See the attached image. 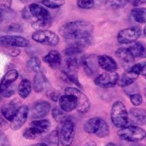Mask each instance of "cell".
<instances>
[{
	"label": "cell",
	"instance_id": "cell-1",
	"mask_svg": "<svg viewBox=\"0 0 146 146\" xmlns=\"http://www.w3.org/2000/svg\"><path fill=\"white\" fill-rule=\"evenodd\" d=\"M92 25L86 21H73L64 24L60 33L68 44H76L86 48L92 42Z\"/></svg>",
	"mask_w": 146,
	"mask_h": 146
},
{
	"label": "cell",
	"instance_id": "cell-2",
	"mask_svg": "<svg viewBox=\"0 0 146 146\" xmlns=\"http://www.w3.org/2000/svg\"><path fill=\"white\" fill-rule=\"evenodd\" d=\"M110 119L113 125L117 128H122L127 126L129 121V112L126 106L121 101H116L113 104L110 113Z\"/></svg>",
	"mask_w": 146,
	"mask_h": 146
},
{
	"label": "cell",
	"instance_id": "cell-3",
	"mask_svg": "<svg viewBox=\"0 0 146 146\" xmlns=\"http://www.w3.org/2000/svg\"><path fill=\"white\" fill-rule=\"evenodd\" d=\"M117 134L121 140L131 143H138L146 138L145 130L135 125L126 126L121 128Z\"/></svg>",
	"mask_w": 146,
	"mask_h": 146
},
{
	"label": "cell",
	"instance_id": "cell-4",
	"mask_svg": "<svg viewBox=\"0 0 146 146\" xmlns=\"http://www.w3.org/2000/svg\"><path fill=\"white\" fill-rule=\"evenodd\" d=\"M75 135V125L71 119H68L62 123L59 131V139L62 146H71Z\"/></svg>",
	"mask_w": 146,
	"mask_h": 146
},
{
	"label": "cell",
	"instance_id": "cell-5",
	"mask_svg": "<svg viewBox=\"0 0 146 146\" xmlns=\"http://www.w3.org/2000/svg\"><path fill=\"white\" fill-rule=\"evenodd\" d=\"M64 94H69V95H73L75 97V98L77 99V103H78V106L76 109L78 112L81 114H85L90 110V107H91L90 100L87 98V96L85 93H83L80 89L76 87H73V86H68L65 88Z\"/></svg>",
	"mask_w": 146,
	"mask_h": 146
},
{
	"label": "cell",
	"instance_id": "cell-6",
	"mask_svg": "<svg viewBox=\"0 0 146 146\" xmlns=\"http://www.w3.org/2000/svg\"><path fill=\"white\" fill-rule=\"evenodd\" d=\"M32 38L37 43L50 46H56L59 44L60 41L59 36L48 29L35 31L32 35Z\"/></svg>",
	"mask_w": 146,
	"mask_h": 146
},
{
	"label": "cell",
	"instance_id": "cell-7",
	"mask_svg": "<svg viewBox=\"0 0 146 146\" xmlns=\"http://www.w3.org/2000/svg\"><path fill=\"white\" fill-rule=\"evenodd\" d=\"M119 79V74L115 72H104L94 79V83L102 88H111L117 85Z\"/></svg>",
	"mask_w": 146,
	"mask_h": 146
},
{
	"label": "cell",
	"instance_id": "cell-8",
	"mask_svg": "<svg viewBox=\"0 0 146 146\" xmlns=\"http://www.w3.org/2000/svg\"><path fill=\"white\" fill-rule=\"evenodd\" d=\"M140 69H141V63L133 64L131 68L126 69V71L121 76L120 86L122 88H127L133 85V83L137 80V79L140 75Z\"/></svg>",
	"mask_w": 146,
	"mask_h": 146
},
{
	"label": "cell",
	"instance_id": "cell-9",
	"mask_svg": "<svg viewBox=\"0 0 146 146\" xmlns=\"http://www.w3.org/2000/svg\"><path fill=\"white\" fill-rule=\"evenodd\" d=\"M141 35V29L138 27H127L121 30L117 34V40L120 44H131L137 41Z\"/></svg>",
	"mask_w": 146,
	"mask_h": 146
},
{
	"label": "cell",
	"instance_id": "cell-10",
	"mask_svg": "<svg viewBox=\"0 0 146 146\" xmlns=\"http://www.w3.org/2000/svg\"><path fill=\"white\" fill-rule=\"evenodd\" d=\"M0 44L5 47H15V48H26L28 47L29 41L21 36L15 35H3L0 38Z\"/></svg>",
	"mask_w": 146,
	"mask_h": 146
},
{
	"label": "cell",
	"instance_id": "cell-11",
	"mask_svg": "<svg viewBox=\"0 0 146 146\" xmlns=\"http://www.w3.org/2000/svg\"><path fill=\"white\" fill-rule=\"evenodd\" d=\"M51 110V105L49 102L41 100L36 102L31 110L30 117L33 120H40L45 117Z\"/></svg>",
	"mask_w": 146,
	"mask_h": 146
},
{
	"label": "cell",
	"instance_id": "cell-12",
	"mask_svg": "<svg viewBox=\"0 0 146 146\" xmlns=\"http://www.w3.org/2000/svg\"><path fill=\"white\" fill-rule=\"evenodd\" d=\"M29 115V108L27 105H21L15 115L13 121L10 122V127L14 131L19 130L26 123Z\"/></svg>",
	"mask_w": 146,
	"mask_h": 146
},
{
	"label": "cell",
	"instance_id": "cell-13",
	"mask_svg": "<svg viewBox=\"0 0 146 146\" xmlns=\"http://www.w3.org/2000/svg\"><path fill=\"white\" fill-rule=\"evenodd\" d=\"M20 102L18 99H14L8 104H5L1 109L2 116L9 121H12L20 109Z\"/></svg>",
	"mask_w": 146,
	"mask_h": 146
},
{
	"label": "cell",
	"instance_id": "cell-14",
	"mask_svg": "<svg viewBox=\"0 0 146 146\" xmlns=\"http://www.w3.org/2000/svg\"><path fill=\"white\" fill-rule=\"evenodd\" d=\"M81 65L88 76H93L99 67L98 56L94 55H88L81 59Z\"/></svg>",
	"mask_w": 146,
	"mask_h": 146
},
{
	"label": "cell",
	"instance_id": "cell-15",
	"mask_svg": "<svg viewBox=\"0 0 146 146\" xmlns=\"http://www.w3.org/2000/svg\"><path fill=\"white\" fill-rule=\"evenodd\" d=\"M115 56L118 58V60L121 62V65L126 68V69L131 68V64L133 63L135 57L131 53L128 47H121L119 48L115 51Z\"/></svg>",
	"mask_w": 146,
	"mask_h": 146
},
{
	"label": "cell",
	"instance_id": "cell-16",
	"mask_svg": "<svg viewBox=\"0 0 146 146\" xmlns=\"http://www.w3.org/2000/svg\"><path fill=\"white\" fill-rule=\"evenodd\" d=\"M43 61L48 64L50 68L57 70L62 65V55L58 50H52L43 57Z\"/></svg>",
	"mask_w": 146,
	"mask_h": 146
},
{
	"label": "cell",
	"instance_id": "cell-17",
	"mask_svg": "<svg viewBox=\"0 0 146 146\" xmlns=\"http://www.w3.org/2000/svg\"><path fill=\"white\" fill-rule=\"evenodd\" d=\"M58 103H59V107L66 113L72 112L73 110L77 109L78 106L77 99L75 98V97L69 94L62 95L60 97Z\"/></svg>",
	"mask_w": 146,
	"mask_h": 146
},
{
	"label": "cell",
	"instance_id": "cell-18",
	"mask_svg": "<svg viewBox=\"0 0 146 146\" xmlns=\"http://www.w3.org/2000/svg\"><path fill=\"white\" fill-rule=\"evenodd\" d=\"M99 67L106 72H115L118 68L115 60L109 55H100L98 56Z\"/></svg>",
	"mask_w": 146,
	"mask_h": 146
},
{
	"label": "cell",
	"instance_id": "cell-19",
	"mask_svg": "<svg viewBox=\"0 0 146 146\" xmlns=\"http://www.w3.org/2000/svg\"><path fill=\"white\" fill-rule=\"evenodd\" d=\"M129 120L135 125H146V110L133 108L129 111Z\"/></svg>",
	"mask_w": 146,
	"mask_h": 146
},
{
	"label": "cell",
	"instance_id": "cell-20",
	"mask_svg": "<svg viewBox=\"0 0 146 146\" xmlns=\"http://www.w3.org/2000/svg\"><path fill=\"white\" fill-rule=\"evenodd\" d=\"M30 127L38 133V136L48 133V131L51 127V123L49 120L40 119V120H33L30 123Z\"/></svg>",
	"mask_w": 146,
	"mask_h": 146
},
{
	"label": "cell",
	"instance_id": "cell-21",
	"mask_svg": "<svg viewBox=\"0 0 146 146\" xmlns=\"http://www.w3.org/2000/svg\"><path fill=\"white\" fill-rule=\"evenodd\" d=\"M28 8L32 15L36 19H51L48 9L39 5L38 3H31Z\"/></svg>",
	"mask_w": 146,
	"mask_h": 146
},
{
	"label": "cell",
	"instance_id": "cell-22",
	"mask_svg": "<svg viewBox=\"0 0 146 146\" xmlns=\"http://www.w3.org/2000/svg\"><path fill=\"white\" fill-rule=\"evenodd\" d=\"M18 77H19V73L17 72V70L11 69V70L8 71L2 78V80L0 83L1 91H3V90L9 88V86H11V85L18 79Z\"/></svg>",
	"mask_w": 146,
	"mask_h": 146
},
{
	"label": "cell",
	"instance_id": "cell-23",
	"mask_svg": "<svg viewBox=\"0 0 146 146\" xmlns=\"http://www.w3.org/2000/svg\"><path fill=\"white\" fill-rule=\"evenodd\" d=\"M102 120L103 119L101 117H92V118L89 119L88 121H86V123L84 124L85 132L89 134L96 135V133L99 128V126L101 124Z\"/></svg>",
	"mask_w": 146,
	"mask_h": 146
},
{
	"label": "cell",
	"instance_id": "cell-24",
	"mask_svg": "<svg viewBox=\"0 0 146 146\" xmlns=\"http://www.w3.org/2000/svg\"><path fill=\"white\" fill-rule=\"evenodd\" d=\"M17 92H18L19 96L21 98L25 99V98H28L32 92V84H31L30 80L27 79H23L18 86Z\"/></svg>",
	"mask_w": 146,
	"mask_h": 146
},
{
	"label": "cell",
	"instance_id": "cell-25",
	"mask_svg": "<svg viewBox=\"0 0 146 146\" xmlns=\"http://www.w3.org/2000/svg\"><path fill=\"white\" fill-rule=\"evenodd\" d=\"M45 82H46V78L44 74L40 71L36 73L33 78V87L34 92L37 93L41 92L44 90Z\"/></svg>",
	"mask_w": 146,
	"mask_h": 146
},
{
	"label": "cell",
	"instance_id": "cell-26",
	"mask_svg": "<svg viewBox=\"0 0 146 146\" xmlns=\"http://www.w3.org/2000/svg\"><path fill=\"white\" fill-rule=\"evenodd\" d=\"M62 78L66 83H70V84L74 85L75 86H78L79 88H81V85L79 81L77 74L73 73L72 71L62 70Z\"/></svg>",
	"mask_w": 146,
	"mask_h": 146
},
{
	"label": "cell",
	"instance_id": "cell-27",
	"mask_svg": "<svg viewBox=\"0 0 146 146\" xmlns=\"http://www.w3.org/2000/svg\"><path fill=\"white\" fill-rule=\"evenodd\" d=\"M128 48L135 58H146V48L141 43H134Z\"/></svg>",
	"mask_w": 146,
	"mask_h": 146
},
{
	"label": "cell",
	"instance_id": "cell-28",
	"mask_svg": "<svg viewBox=\"0 0 146 146\" xmlns=\"http://www.w3.org/2000/svg\"><path fill=\"white\" fill-rule=\"evenodd\" d=\"M132 18L139 23H146V8H134L131 11Z\"/></svg>",
	"mask_w": 146,
	"mask_h": 146
},
{
	"label": "cell",
	"instance_id": "cell-29",
	"mask_svg": "<svg viewBox=\"0 0 146 146\" xmlns=\"http://www.w3.org/2000/svg\"><path fill=\"white\" fill-rule=\"evenodd\" d=\"M85 49H86L85 46L76 44H68V46L64 50V55L68 57L75 56L76 55L80 54Z\"/></svg>",
	"mask_w": 146,
	"mask_h": 146
},
{
	"label": "cell",
	"instance_id": "cell-30",
	"mask_svg": "<svg viewBox=\"0 0 146 146\" xmlns=\"http://www.w3.org/2000/svg\"><path fill=\"white\" fill-rule=\"evenodd\" d=\"M51 115L53 119L58 123H63L65 121L68 119V115L65 111H63L60 107H55L51 110Z\"/></svg>",
	"mask_w": 146,
	"mask_h": 146
},
{
	"label": "cell",
	"instance_id": "cell-31",
	"mask_svg": "<svg viewBox=\"0 0 146 146\" xmlns=\"http://www.w3.org/2000/svg\"><path fill=\"white\" fill-rule=\"evenodd\" d=\"M31 25L37 31L46 30L51 25V19H35L32 21Z\"/></svg>",
	"mask_w": 146,
	"mask_h": 146
},
{
	"label": "cell",
	"instance_id": "cell-32",
	"mask_svg": "<svg viewBox=\"0 0 146 146\" xmlns=\"http://www.w3.org/2000/svg\"><path fill=\"white\" fill-rule=\"evenodd\" d=\"M40 68H41V62L39 58H38L37 56H33L27 62V68L30 72L38 73L39 72Z\"/></svg>",
	"mask_w": 146,
	"mask_h": 146
},
{
	"label": "cell",
	"instance_id": "cell-33",
	"mask_svg": "<svg viewBox=\"0 0 146 146\" xmlns=\"http://www.w3.org/2000/svg\"><path fill=\"white\" fill-rule=\"evenodd\" d=\"M48 146H58L60 143L59 139V132L58 131H52L49 133L46 138L44 139V142Z\"/></svg>",
	"mask_w": 146,
	"mask_h": 146
},
{
	"label": "cell",
	"instance_id": "cell-34",
	"mask_svg": "<svg viewBox=\"0 0 146 146\" xmlns=\"http://www.w3.org/2000/svg\"><path fill=\"white\" fill-rule=\"evenodd\" d=\"M110 135V127L107 124V122L103 119L101 121V124L99 126V128L96 133V136L100 139H104Z\"/></svg>",
	"mask_w": 146,
	"mask_h": 146
},
{
	"label": "cell",
	"instance_id": "cell-35",
	"mask_svg": "<svg viewBox=\"0 0 146 146\" xmlns=\"http://www.w3.org/2000/svg\"><path fill=\"white\" fill-rule=\"evenodd\" d=\"M42 4L50 9H57L64 5L65 0H41Z\"/></svg>",
	"mask_w": 146,
	"mask_h": 146
},
{
	"label": "cell",
	"instance_id": "cell-36",
	"mask_svg": "<svg viewBox=\"0 0 146 146\" xmlns=\"http://www.w3.org/2000/svg\"><path fill=\"white\" fill-rule=\"evenodd\" d=\"M81 64V61H80L75 56H69L66 60V67L68 70L78 68Z\"/></svg>",
	"mask_w": 146,
	"mask_h": 146
},
{
	"label": "cell",
	"instance_id": "cell-37",
	"mask_svg": "<svg viewBox=\"0 0 146 146\" xmlns=\"http://www.w3.org/2000/svg\"><path fill=\"white\" fill-rule=\"evenodd\" d=\"M129 0H106V3L112 9H120L127 4Z\"/></svg>",
	"mask_w": 146,
	"mask_h": 146
},
{
	"label": "cell",
	"instance_id": "cell-38",
	"mask_svg": "<svg viewBox=\"0 0 146 146\" xmlns=\"http://www.w3.org/2000/svg\"><path fill=\"white\" fill-rule=\"evenodd\" d=\"M77 5L83 9H89L94 7L95 0H77Z\"/></svg>",
	"mask_w": 146,
	"mask_h": 146
},
{
	"label": "cell",
	"instance_id": "cell-39",
	"mask_svg": "<svg viewBox=\"0 0 146 146\" xmlns=\"http://www.w3.org/2000/svg\"><path fill=\"white\" fill-rule=\"evenodd\" d=\"M22 135H23L24 139H28V140H33V139H37L38 137V133L31 127H29L28 128L25 129V131L23 132Z\"/></svg>",
	"mask_w": 146,
	"mask_h": 146
},
{
	"label": "cell",
	"instance_id": "cell-40",
	"mask_svg": "<svg viewBox=\"0 0 146 146\" xmlns=\"http://www.w3.org/2000/svg\"><path fill=\"white\" fill-rule=\"evenodd\" d=\"M6 32L8 33H22L23 32V28L21 27V25L16 23V22H12L10 23L7 28H6Z\"/></svg>",
	"mask_w": 146,
	"mask_h": 146
},
{
	"label": "cell",
	"instance_id": "cell-41",
	"mask_svg": "<svg viewBox=\"0 0 146 146\" xmlns=\"http://www.w3.org/2000/svg\"><path fill=\"white\" fill-rule=\"evenodd\" d=\"M129 98H130V100H131V103L133 104V105H134L136 107L141 105V104L143 103V98L139 92L133 93V94L130 95Z\"/></svg>",
	"mask_w": 146,
	"mask_h": 146
},
{
	"label": "cell",
	"instance_id": "cell-42",
	"mask_svg": "<svg viewBox=\"0 0 146 146\" xmlns=\"http://www.w3.org/2000/svg\"><path fill=\"white\" fill-rule=\"evenodd\" d=\"M15 94V88L13 86H9V88L1 91V95L3 98H10L11 96H13Z\"/></svg>",
	"mask_w": 146,
	"mask_h": 146
},
{
	"label": "cell",
	"instance_id": "cell-43",
	"mask_svg": "<svg viewBox=\"0 0 146 146\" xmlns=\"http://www.w3.org/2000/svg\"><path fill=\"white\" fill-rule=\"evenodd\" d=\"M7 48H8V51L7 52L11 56H17L21 53L20 50L16 49L15 47H7Z\"/></svg>",
	"mask_w": 146,
	"mask_h": 146
},
{
	"label": "cell",
	"instance_id": "cell-44",
	"mask_svg": "<svg viewBox=\"0 0 146 146\" xmlns=\"http://www.w3.org/2000/svg\"><path fill=\"white\" fill-rule=\"evenodd\" d=\"M12 0H0L1 9H10Z\"/></svg>",
	"mask_w": 146,
	"mask_h": 146
},
{
	"label": "cell",
	"instance_id": "cell-45",
	"mask_svg": "<svg viewBox=\"0 0 146 146\" xmlns=\"http://www.w3.org/2000/svg\"><path fill=\"white\" fill-rule=\"evenodd\" d=\"M60 94L57 92H52L49 94V98L53 101V102H58L60 99Z\"/></svg>",
	"mask_w": 146,
	"mask_h": 146
},
{
	"label": "cell",
	"instance_id": "cell-46",
	"mask_svg": "<svg viewBox=\"0 0 146 146\" xmlns=\"http://www.w3.org/2000/svg\"><path fill=\"white\" fill-rule=\"evenodd\" d=\"M21 15H22V17L24 19H30L33 16L32 14H31V12H30L29 8L28 9L27 8H24L23 10H22V12H21Z\"/></svg>",
	"mask_w": 146,
	"mask_h": 146
},
{
	"label": "cell",
	"instance_id": "cell-47",
	"mask_svg": "<svg viewBox=\"0 0 146 146\" xmlns=\"http://www.w3.org/2000/svg\"><path fill=\"white\" fill-rule=\"evenodd\" d=\"M1 146H10L7 137L3 133H2V137H1Z\"/></svg>",
	"mask_w": 146,
	"mask_h": 146
},
{
	"label": "cell",
	"instance_id": "cell-48",
	"mask_svg": "<svg viewBox=\"0 0 146 146\" xmlns=\"http://www.w3.org/2000/svg\"><path fill=\"white\" fill-rule=\"evenodd\" d=\"M144 4H146V0H133V5L134 7H139Z\"/></svg>",
	"mask_w": 146,
	"mask_h": 146
},
{
	"label": "cell",
	"instance_id": "cell-49",
	"mask_svg": "<svg viewBox=\"0 0 146 146\" xmlns=\"http://www.w3.org/2000/svg\"><path fill=\"white\" fill-rule=\"evenodd\" d=\"M140 75L146 77V62L141 63V69H140Z\"/></svg>",
	"mask_w": 146,
	"mask_h": 146
},
{
	"label": "cell",
	"instance_id": "cell-50",
	"mask_svg": "<svg viewBox=\"0 0 146 146\" xmlns=\"http://www.w3.org/2000/svg\"><path fill=\"white\" fill-rule=\"evenodd\" d=\"M30 146H48L45 143H38V144H35V145H33Z\"/></svg>",
	"mask_w": 146,
	"mask_h": 146
},
{
	"label": "cell",
	"instance_id": "cell-51",
	"mask_svg": "<svg viewBox=\"0 0 146 146\" xmlns=\"http://www.w3.org/2000/svg\"><path fill=\"white\" fill-rule=\"evenodd\" d=\"M106 146H117L115 144H114V143H109V144H107V145Z\"/></svg>",
	"mask_w": 146,
	"mask_h": 146
},
{
	"label": "cell",
	"instance_id": "cell-52",
	"mask_svg": "<svg viewBox=\"0 0 146 146\" xmlns=\"http://www.w3.org/2000/svg\"><path fill=\"white\" fill-rule=\"evenodd\" d=\"M132 146H146L145 145H142V144H134Z\"/></svg>",
	"mask_w": 146,
	"mask_h": 146
},
{
	"label": "cell",
	"instance_id": "cell-53",
	"mask_svg": "<svg viewBox=\"0 0 146 146\" xmlns=\"http://www.w3.org/2000/svg\"><path fill=\"white\" fill-rule=\"evenodd\" d=\"M144 34H145V36H146V25L145 27H144Z\"/></svg>",
	"mask_w": 146,
	"mask_h": 146
},
{
	"label": "cell",
	"instance_id": "cell-54",
	"mask_svg": "<svg viewBox=\"0 0 146 146\" xmlns=\"http://www.w3.org/2000/svg\"><path fill=\"white\" fill-rule=\"evenodd\" d=\"M21 2H23V3H27V2H29L30 0H21Z\"/></svg>",
	"mask_w": 146,
	"mask_h": 146
},
{
	"label": "cell",
	"instance_id": "cell-55",
	"mask_svg": "<svg viewBox=\"0 0 146 146\" xmlns=\"http://www.w3.org/2000/svg\"><path fill=\"white\" fill-rule=\"evenodd\" d=\"M96 1H98V2H99V3H102V2H106V0H96Z\"/></svg>",
	"mask_w": 146,
	"mask_h": 146
},
{
	"label": "cell",
	"instance_id": "cell-56",
	"mask_svg": "<svg viewBox=\"0 0 146 146\" xmlns=\"http://www.w3.org/2000/svg\"><path fill=\"white\" fill-rule=\"evenodd\" d=\"M144 94H145V96L146 98V87L144 89Z\"/></svg>",
	"mask_w": 146,
	"mask_h": 146
}]
</instances>
